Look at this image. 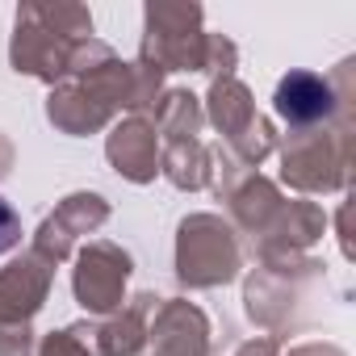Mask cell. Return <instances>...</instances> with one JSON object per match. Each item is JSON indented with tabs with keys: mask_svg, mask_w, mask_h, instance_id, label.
<instances>
[{
	"mask_svg": "<svg viewBox=\"0 0 356 356\" xmlns=\"http://www.w3.org/2000/svg\"><path fill=\"white\" fill-rule=\"evenodd\" d=\"M327 105H331L327 84L314 80V76H302V72L289 76V80L281 84V92H277V109H281V118H289V122H310V118L327 113Z\"/></svg>",
	"mask_w": 356,
	"mask_h": 356,
	"instance_id": "1",
	"label": "cell"
},
{
	"mask_svg": "<svg viewBox=\"0 0 356 356\" xmlns=\"http://www.w3.org/2000/svg\"><path fill=\"white\" fill-rule=\"evenodd\" d=\"M22 239V227H17V214L5 206V202H0V252H9L13 243Z\"/></svg>",
	"mask_w": 356,
	"mask_h": 356,
	"instance_id": "2",
	"label": "cell"
}]
</instances>
